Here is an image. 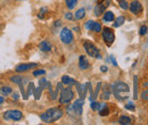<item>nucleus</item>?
Returning <instances> with one entry per match:
<instances>
[{
	"label": "nucleus",
	"mask_w": 148,
	"mask_h": 125,
	"mask_svg": "<svg viewBox=\"0 0 148 125\" xmlns=\"http://www.w3.org/2000/svg\"><path fill=\"white\" fill-rule=\"evenodd\" d=\"M63 116V110L59 108H50L41 115V120L45 123H54Z\"/></svg>",
	"instance_id": "f257e3e1"
},
{
	"label": "nucleus",
	"mask_w": 148,
	"mask_h": 125,
	"mask_svg": "<svg viewBox=\"0 0 148 125\" xmlns=\"http://www.w3.org/2000/svg\"><path fill=\"white\" fill-rule=\"evenodd\" d=\"M129 87L127 83L124 82H116L114 85H113V92H114V96L119 99V100H123L128 97V93H129Z\"/></svg>",
	"instance_id": "f03ea898"
},
{
	"label": "nucleus",
	"mask_w": 148,
	"mask_h": 125,
	"mask_svg": "<svg viewBox=\"0 0 148 125\" xmlns=\"http://www.w3.org/2000/svg\"><path fill=\"white\" fill-rule=\"evenodd\" d=\"M83 47H84L87 54L89 55V56L95 57V58H98V59L101 58V56H100V54H99V50L97 49V47H96L93 43L89 42V41H86V42L83 43Z\"/></svg>",
	"instance_id": "7ed1b4c3"
},
{
	"label": "nucleus",
	"mask_w": 148,
	"mask_h": 125,
	"mask_svg": "<svg viewBox=\"0 0 148 125\" xmlns=\"http://www.w3.org/2000/svg\"><path fill=\"white\" fill-rule=\"evenodd\" d=\"M82 106H83V99L81 98V99H77L72 106H70V107L67 108V111H69L70 115L73 114V113H75V115H81Z\"/></svg>",
	"instance_id": "20e7f679"
},
{
	"label": "nucleus",
	"mask_w": 148,
	"mask_h": 125,
	"mask_svg": "<svg viewBox=\"0 0 148 125\" xmlns=\"http://www.w3.org/2000/svg\"><path fill=\"white\" fill-rule=\"evenodd\" d=\"M73 91L71 88H67V89H64L60 93V98H59V101L60 104H69L72 99H73Z\"/></svg>",
	"instance_id": "39448f33"
},
{
	"label": "nucleus",
	"mask_w": 148,
	"mask_h": 125,
	"mask_svg": "<svg viewBox=\"0 0 148 125\" xmlns=\"http://www.w3.org/2000/svg\"><path fill=\"white\" fill-rule=\"evenodd\" d=\"M103 39H104V41H105V43H106L107 46H111L112 43L114 42V40H115L114 32L112 31L111 29L105 27V29L103 30Z\"/></svg>",
	"instance_id": "423d86ee"
},
{
	"label": "nucleus",
	"mask_w": 148,
	"mask_h": 125,
	"mask_svg": "<svg viewBox=\"0 0 148 125\" xmlns=\"http://www.w3.org/2000/svg\"><path fill=\"white\" fill-rule=\"evenodd\" d=\"M60 40L66 43V44H70L72 41H73V34L71 32V30H69L67 27H64L62 31H60Z\"/></svg>",
	"instance_id": "0eeeda50"
},
{
	"label": "nucleus",
	"mask_w": 148,
	"mask_h": 125,
	"mask_svg": "<svg viewBox=\"0 0 148 125\" xmlns=\"http://www.w3.org/2000/svg\"><path fill=\"white\" fill-rule=\"evenodd\" d=\"M110 3H111V0H101V1L95 7V15H96V16H100V15L105 12V9L110 6Z\"/></svg>",
	"instance_id": "6e6552de"
},
{
	"label": "nucleus",
	"mask_w": 148,
	"mask_h": 125,
	"mask_svg": "<svg viewBox=\"0 0 148 125\" xmlns=\"http://www.w3.org/2000/svg\"><path fill=\"white\" fill-rule=\"evenodd\" d=\"M22 111L19 110H8L5 113L3 118L5 120H12V121H19L22 118Z\"/></svg>",
	"instance_id": "1a4fd4ad"
},
{
	"label": "nucleus",
	"mask_w": 148,
	"mask_h": 125,
	"mask_svg": "<svg viewBox=\"0 0 148 125\" xmlns=\"http://www.w3.org/2000/svg\"><path fill=\"white\" fill-rule=\"evenodd\" d=\"M129 8H130V10H131V13H133V14H139V13L143 10L141 3H140L139 1H137V0H133V1L130 3Z\"/></svg>",
	"instance_id": "9d476101"
},
{
	"label": "nucleus",
	"mask_w": 148,
	"mask_h": 125,
	"mask_svg": "<svg viewBox=\"0 0 148 125\" xmlns=\"http://www.w3.org/2000/svg\"><path fill=\"white\" fill-rule=\"evenodd\" d=\"M37 66V64L36 63H29V64H21L18 65L17 67H16V72H25V71H29V70H31L32 67H36Z\"/></svg>",
	"instance_id": "9b49d317"
},
{
	"label": "nucleus",
	"mask_w": 148,
	"mask_h": 125,
	"mask_svg": "<svg viewBox=\"0 0 148 125\" xmlns=\"http://www.w3.org/2000/svg\"><path fill=\"white\" fill-rule=\"evenodd\" d=\"M79 67L81 70H87L89 67V63H88V60H87V58L84 56H80V58H79Z\"/></svg>",
	"instance_id": "f8f14e48"
},
{
	"label": "nucleus",
	"mask_w": 148,
	"mask_h": 125,
	"mask_svg": "<svg viewBox=\"0 0 148 125\" xmlns=\"http://www.w3.org/2000/svg\"><path fill=\"white\" fill-rule=\"evenodd\" d=\"M39 48H40V50H41V51L48 53V51H50V50H51V44H50L48 41H42V42H40Z\"/></svg>",
	"instance_id": "ddd939ff"
},
{
	"label": "nucleus",
	"mask_w": 148,
	"mask_h": 125,
	"mask_svg": "<svg viewBox=\"0 0 148 125\" xmlns=\"http://www.w3.org/2000/svg\"><path fill=\"white\" fill-rule=\"evenodd\" d=\"M98 110H99L100 116H106V115H108V113H110V109H108L106 104H99Z\"/></svg>",
	"instance_id": "4468645a"
},
{
	"label": "nucleus",
	"mask_w": 148,
	"mask_h": 125,
	"mask_svg": "<svg viewBox=\"0 0 148 125\" xmlns=\"http://www.w3.org/2000/svg\"><path fill=\"white\" fill-rule=\"evenodd\" d=\"M141 98L144 100H148V82H146L143 87V93H141Z\"/></svg>",
	"instance_id": "2eb2a0df"
},
{
	"label": "nucleus",
	"mask_w": 148,
	"mask_h": 125,
	"mask_svg": "<svg viewBox=\"0 0 148 125\" xmlns=\"http://www.w3.org/2000/svg\"><path fill=\"white\" fill-rule=\"evenodd\" d=\"M114 20V14L112 12H105L104 14V22H113Z\"/></svg>",
	"instance_id": "dca6fc26"
},
{
	"label": "nucleus",
	"mask_w": 148,
	"mask_h": 125,
	"mask_svg": "<svg viewBox=\"0 0 148 125\" xmlns=\"http://www.w3.org/2000/svg\"><path fill=\"white\" fill-rule=\"evenodd\" d=\"M86 16V9L84 8H80L76 13H75V18L76 19H82Z\"/></svg>",
	"instance_id": "f3484780"
},
{
	"label": "nucleus",
	"mask_w": 148,
	"mask_h": 125,
	"mask_svg": "<svg viewBox=\"0 0 148 125\" xmlns=\"http://www.w3.org/2000/svg\"><path fill=\"white\" fill-rule=\"evenodd\" d=\"M119 123L123 125H129L131 124V118L128 117V116H121L120 120H119Z\"/></svg>",
	"instance_id": "a211bd4d"
},
{
	"label": "nucleus",
	"mask_w": 148,
	"mask_h": 125,
	"mask_svg": "<svg viewBox=\"0 0 148 125\" xmlns=\"http://www.w3.org/2000/svg\"><path fill=\"white\" fill-rule=\"evenodd\" d=\"M62 83H64V84H72V83H75V81H74L73 79H71L70 76L65 75V76L62 77Z\"/></svg>",
	"instance_id": "6ab92c4d"
},
{
	"label": "nucleus",
	"mask_w": 148,
	"mask_h": 125,
	"mask_svg": "<svg viewBox=\"0 0 148 125\" xmlns=\"http://www.w3.org/2000/svg\"><path fill=\"white\" fill-rule=\"evenodd\" d=\"M0 92H1L3 96H8V94H10V93L13 92V90H12V88H9V87H3V88L0 89Z\"/></svg>",
	"instance_id": "aec40b11"
},
{
	"label": "nucleus",
	"mask_w": 148,
	"mask_h": 125,
	"mask_svg": "<svg viewBox=\"0 0 148 125\" xmlns=\"http://www.w3.org/2000/svg\"><path fill=\"white\" fill-rule=\"evenodd\" d=\"M76 3H77V0H66V6L69 9H73L76 6Z\"/></svg>",
	"instance_id": "412c9836"
},
{
	"label": "nucleus",
	"mask_w": 148,
	"mask_h": 125,
	"mask_svg": "<svg viewBox=\"0 0 148 125\" xmlns=\"http://www.w3.org/2000/svg\"><path fill=\"white\" fill-rule=\"evenodd\" d=\"M91 31H95V32H101V25H100L99 23H97V22H93Z\"/></svg>",
	"instance_id": "4be33fe9"
},
{
	"label": "nucleus",
	"mask_w": 148,
	"mask_h": 125,
	"mask_svg": "<svg viewBox=\"0 0 148 125\" xmlns=\"http://www.w3.org/2000/svg\"><path fill=\"white\" fill-rule=\"evenodd\" d=\"M123 22H124V17H123V16L117 17L116 18V22L114 23V27H119V26H121V25L123 24Z\"/></svg>",
	"instance_id": "5701e85b"
},
{
	"label": "nucleus",
	"mask_w": 148,
	"mask_h": 125,
	"mask_svg": "<svg viewBox=\"0 0 148 125\" xmlns=\"http://www.w3.org/2000/svg\"><path fill=\"white\" fill-rule=\"evenodd\" d=\"M10 80H12L14 83H18V84H21V83H22V81H23V77H22V76H19V75H15V76H12V77H10Z\"/></svg>",
	"instance_id": "b1692460"
},
{
	"label": "nucleus",
	"mask_w": 148,
	"mask_h": 125,
	"mask_svg": "<svg viewBox=\"0 0 148 125\" xmlns=\"http://www.w3.org/2000/svg\"><path fill=\"white\" fill-rule=\"evenodd\" d=\"M120 7L122 9H124V10H127L129 8V5H128V2L125 0H120Z\"/></svg>",
	"instance_id": "393cba45"
},
{
	"label": "nucleus",
	"mask_w": 148,
	"mask_h": 125,
	"mask_svg": "<svg viewBox=\"0 0 148 125\" xmlns=\"http://www.w3.org/2000/svg\"><path fill=\"white\" fill-rule=\"evenodd\" d=\"M98 108H99V104H98L97 101H92V102H91V109L98 110Z\"/></svg>",
	"instance_id": "a878e982"
},
{
	"label": "nucleus",
	"mask_w": 148,
	"mask_h": 125,
	"mask_svg": "<svg viewBox=\"0 0 148 125\" xmlns=\"http://www.w3.org/2000/svg\"><path fill=\"white\" fill-rule=\"evenodd\" d=\"M134 99H137V82H138V77L134 76Z\"/></svg>",
	"instance_id": "bb28decb"
},
{
	"label": "nucleus",
	"mask_w": 148,
	"mask_h": 125,
	"mask_svg": "<svg viewBox=\"0 0 148 125\" xmlns=\"http://www.w3.org/2000/svg\"><path fill=\"white\" fill-rule=\"evenodd\" d=\"M46 72L43 71V70H38V71H34L33 72V75L34 76H38V75H43Z\"/></svg>",
	"instance_id": "cd10ccee"
},
{
	"label": "nucleus",
	"mask_w": 148,
	"mask_h": 125,
	"mask_svg": "<svg viewBox=\"0 0 148 125\" xmlns=\"http://www.w3.org/2000/svg\"><path fill=\"white\" fill-rule=\"evenodd\" d=\"M92 25H93V20H89V22L86 24V29H87V30H91V29H92Z\"/></svg>",
	"instance_id": "c85d7f7f"
},
{
	"label": "nucleus",
	"mask_w": 148,
	"mask_h": 125,
	"mask_svg": "<svg viewBox=\"0 0 148 125\" xmlns=\"http://www.w3.org/2000/svg\"><path fill=\"white\" fill-rule=\"evenodd\" d=\"M146 33H147V26H141V27H140V34L144 36V34H146Z\"/></svg>",
	"instance_id": "c756f323"
},
{
	"label": "nucleus",
	"mask_w": 148,
	"mask_h": 125,
	"mask_svg": "<svg viewBox=\"0 0 148 125\" xmlns=\"http://www.w3.org/2000/svg\"><path fill=\"white\" fill-rule=\"evenodd\" d=\"M125 109H129V110H134V105L129 102L128 105H125Z\"/></svg>",
	"instance_id": "7c9ffc66"
},
{
	"label": "nucleus",
	"mask_w": 148,
	"mask_h": 125,
	"mask_svg": "<svg viewBox=\"0 0 148 125\" xmlns=\"http://www.w3.org/2000/svg\"><path fill=\"white\" fill-rule=\"evenodd\" d=\"M65 17L67 18V19H72V14H71V13H67V14L65 15Z\"/></svg>",
	"instance_id": "2f4dec72"
},
{
	"label": "nucleus",
	"mask_w": 148,
	"mask_h": 125,
	"mask_svg": "<svg viewBox=\"0 0 148 125\" xmlns=\"http://www.w3.org/2000/svg\"><path fill=\"white\" fill-rule=\"evenodd\" d=\"M100 70H101V72H106L107 71V67H106V66H101V68H100Z\"/></svg>",
	"instance_id": "473e14b6"
},
{
	"label": "nucleus",
	"mask_w": 148,
	"mask_h": 125,
	"mask_svg": "<svg viewBox=\"0 0 148 125\" xmlns=\"http://www.w3.org/2000/svg\"><path fill=\"white\" fill-rule=\"evenodd\" d=\"M14 99H15V100L18 99V94H17V93H14Z\"/></svg>",
	"instance_id": "72a5a7b5"
},
{
	"label": "nucleus",
	"mask_w": 148,
	"mask_h": 125,
	"mask_svg": "<svg viewBox=\"0 0 148 125\" xmlns=\"http://www.w3.org/2000/svg\"><path fill=\"white\" fill-rule=\"evenodd\" d=\"M1 104H3V98L2 97H0V106H1Z\"/></svg>",
	"instance_id": "f704fd0d"
}]
</instances>
